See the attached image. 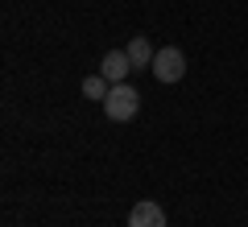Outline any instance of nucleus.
<instances>
[{
	"label": "nucleus",
	"instance_id": "nucleus-2",
	"mask_svg": "<svg viewBox=\"0 0 248 227\" xmlns=\"http://www.w3.org/2000/svg\"><path fill=\"white\" fill-rule=\"evenodd\" d=\"M153 79L157 83H182L186 79V54L178 45H161L153 58Z\"/></svg>",
	"mask_w": 248,
	"mask_h": 227
},
{
	"label": "nucleus",
	"instance_id": "nucleus-1",
	"mask_svg": "<svg viewBox=\"0 0 248 227\" xmlns=\"http://www.w3.org/2000/svg\"><path fill=\"white\" fill-rule=\"evenodd\" d=\"M104 112H108V120L128 124L141 112V91H137L133 83H112V91H108V99H104Z\"/></svg>",
	"mask_w": 248,
	"mask_h": 227
},
{
	"label": "nucleus",
	"instance_id": "nucleus-5",
	"mask_svg": "<svg viewBox=\"0 0 248 227\" xmlns=\"http://www.w3.org/2000/svg\"><path fill=\"white\" fill-rule=\"evenodd\" d=\"M124 50H128V58H133V70H153V58H157V50L149 45V37L137 33L133 42L124 45Z\"/></svg>",
	"mask_w": 248,
	"mask_h": 227
},
{
	"label": "nucleus",
	"instance_id": "nucleus-3",
	"mask_svg": "<svg viewBox=\"0 0 248 227\" xmlns=\"http://www.w3.org/2000/svg\"><path fill=\"white\" fill-rule=\"evenodd\" d=\"M99 75H104L108 83H128V75H133V58H128V50H108L104 62H99Z\"/></svg>",
	"mask_w": 248,
	"mask_h": 227
},
{
	"label": "nucleus",
	"instance_id": "nucleus-4",
	"mask_svg": "<svg viewBox=\"0 0 248 227\" xmlns=\"http://www.w3.org/2000/svg\"><path fill=\"white\" fill-rule=\"evenodd\" d=\"M128 227H166V211H161L157 202L141 198L133 211H128Z\"/></svg>",
	"mask_w": 248,
	"mask_h": 227
},
{
	"label": "nucleus",
	"instance_id": "nucleus-6",
	"mask_svg": "<svg viewBox=\"0 0 248 227\" xmlns=\"http://www.w3.org/2000/svg\"><path fill=\"white\" fill-rule=\"evenodd\" d=\"M108 91H112V83H108L104 75H99V70L83 79V95H87V99H99V104H104V99H108Z\"/></svg>",
	"mask_w": 248,
	"mask_h": 227
}]
</instances>
